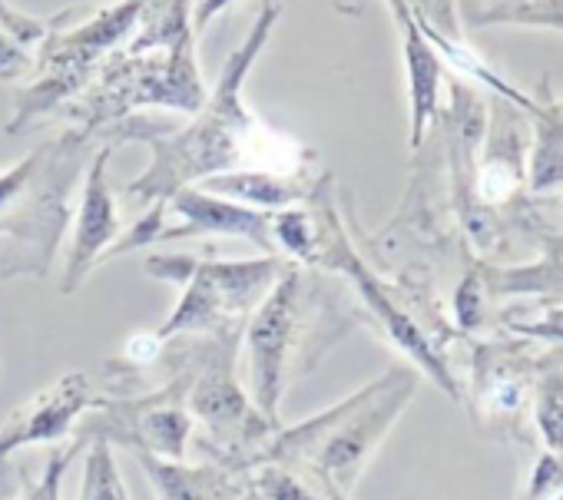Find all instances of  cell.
<instances>
[{
  "instance_id": "1",
  "label": "cell",
  "mask_w": 563,
  "mask_h": 500,
  "mask_svg": "<svg viewBox=\"0 0 563 500\" xmlns=\"http://www.w3.org/2000/svg\"><path fill=\"white\" fill-rule=\"evenodd\" d=\"M275 18H278V8L265 4L258 21H255L249 44L239 47L222 70L219 90L212 97V113H206L189 133L169 136L166 149L156 146V153H159L156 166L136 186H130V196L140 192V196H159L163 199L183 179H192V176H202L209 169H222V166H232L242 159L252 169L275 173V176H289V173L302 169V163L309 159V156H302V146L289 136H282V133L255 123L239 103V84L245 80L252 60L258 57V47L265 44Z\"/></svg>"
},
{
  "instance_id": "2",
  "label": "cell",
  "mask_w": 563,
  "mask_h": 500,
  "mask_svg": "<svg viewBox=\"0 0 563 500\" xmlns=\"http://www.w3.org/2000/svg\"><path fill=\"white\" fill-rule=\"evenodd\" d=\"M143 8H146V0H120V4L97 11L87 24L74 31H57L41 64V84L24 93L21 113L11 123V133H18L37 113L54 110L67 93H74L84 84L87 70L103 57V51H110L133 27Z\"/></svg>"
},
{
  "instance_id": "3",
  "label": "cell",
  "mask_w": 563,
  "mask_h": 500,
  "mask_svg": "<svg viewBox=\"0 0 563 500\" xmlns=\"http://www.w3.org/2000/svg\"><path fill=\"white\" fill-rule=\"evenodd\" d=\"M133 103H159L176 110H199L206 103V90L196 74L192 37L169 51L166 60H136L126 67L103 70V90L93 93L80 113H90V123L103 116H117Z\"/></svg>"
},
{
  "instance_id": "4",
  "label": "cell",
  "mask_w": 563,
  "mask_h": 500,
  "mask_svg": "<svg viewBox=\"0 0 563 500\" xmlns=\"http://www.w3.org/2000/svg\"><path fill=\"white\" fill-rule=\"evenodd\" d=\"M275 273H278L275 263H252V266L216 263V266L196 269V279H192L183 305L176 309L173 322L156 332V338L163 342V335H173L179 329H199V325L212 322V315L222 305H245L252 296H258L265 289V282H272Z\"/></svg>"
},
{
  "instance_id": "5",
  "label": "cell",
  "mask_w": 563,
  "mask_h": 500,
  "mask_svg": "<svg viewBox=\"0 0 563 500\" xmlns=\"http://www.w3.org/2000/svg\"><path fill=\"white\" fill-rule=\"evenodd\" d=\"M296 296H299V276L289 273V279L262 305L249 332L255 375H258V398L262 404H268V411L275 408L278 398L282 358H286V338L292 335V319H296Z\"/></svg>"
},
{
  "instance_id": "6",
  "label": "cell",
  "mask_w": 563,
  "mask_h": 500,
  "mask_svg": "<svg viewBox=\"0 0 563 500\" xmlns=\"http://www.w3.org/2000/svg\"><path fill=\"white\" fill-rule=\"evenodd\" d=\"M391 8L398 14V24L405 31V64H408V87H411V149L421 146L428 123L438 116V103H441V77H444V64L434 54L431 41L424 37V31L415 21V11L405 4V0H391Z\"/></svg>"
},
{
  "instance_id": "7",
  "label": "cell",
  "mask_w": 563,
  "mask_h": 500,
  "mask_svg": "<svg viewBox=\"0 0 563 500\" xmlns=\"http://www.w3.org/2000/svg\"><path fill=\"white\" fill-rule=\"evenodd\" d=\"M90 404V381L84 375H67L60 385L44 391L37 401H31L21 414H14L8 434H0V457L11 447L27 441H54L60 437L74 414Z\"/></svg>"
},
{
  "instance_id": "8",
  "label": "cell",
  "mask_w": 563,
  "mask_h": 500,
  "mask_svg": "<svg viewBox=\"0 0 563 500\" xmlns=\"http://www.w3.org/2000/svg\"><path fill=\"white\" fill-rule=\"evenodd\" d=\"M107 159L110 153L100 149L87 179V192H84V212L77 222V238H74V256H70V276H67V292H74V286L84 279V273L90 269V263L103 253V248L117 238L120 219H117V202L107 182Z\"/></svg>"
},
{
  "instance_id": "9",
  "label": "cell",
  "mask_w": 563,
  "mask_h": 500,
  "mask_svg": "<svg viewBox=\"0 0 563 500\" xmlns=\"http://www.w3.org/2000/svg\"><path fill=\"white\" fill-rule=\"evenodd\" d=\"M176 212L186 219V229L166 232L163 238H179V235H196V232H235V235H249L258 245L272 248L268 215H258L252 209H239L232 202H216L212 196H202V192H179Z\"/></svg>"
},
{
  "instance_id": "10",
  "label": "cell",
  "mask_w": 563,
  "mask_h": 500,
  "mask_svg": "<svg viewBox=\"0 0 563 500\" xmlns=\"http://www.w3.org/2000/svg\"><path fill=\"white\" fill-rule=\"evenodd\" d=\"M533 123V149H530V189L547 192L563 186V113L550 100V80H540V100L527 113Z\"/></svg>"
},
{
  "instance_id": "11",
  "label": "cell",
  "mask_w": 563,
  "mask_h": 500,
  "mask_svg": "<svg viewBox=\"0 0 563 500\" xmlns=\"http://www.w3.org/2000/svg\"><path fill=\"white\" fill-rule=\"evenodd\" d=\"M206 192L229 196L249 205H265V209H282L302 196V189L292 179L275 176V173H258V169H242L232 176H209Z\"/></svg>"
},
{
  "instance_id": "12",
  "label": "cell",
  "mask_w": 563,
  "mask_h": 500,
  "mask_svg": "<svg viewBox=\"0 0 563 500\" xmlns=\"http://www.w3.org/2000/svg\"><path fill=\"white\" fill-rule=\"evenodd\" d=\"M540 427L553 447L563 451V378H550L540 398Z\"/></svg>"
},
{
  "instance_id": "13",
  "label": "cell",
  "mask_w": 563,
  "mask_h": 500,
  "mask_svg": "<svg viewBox=\"0 0 563 500\" xmlns=\"http://www.w3.org/2000/svg\"><path fill=\"white\" fill-rule=\"evenodd\" d=\"M120 487L113 477V464L107 457V447L97 444V454L90 457V477H87V493L84 500H117Z\"/></svg>"
},
{
  "instance_id": "14",
  "label": "cell",
  "mask_w": 563,
  "mask_h": 500,
  "mask_svg": "<svg viewBox=\"0 0 563 500\" xmlns=\"http://www.w3.org/2000/svg\"><path fill=\"white\" fill-rule=\"evenodd\" d=\"M146 467L153 470V477L166 490V500H206L199 480L189 477L186 470H173V467H163V464H153V460H146Z\"/></svg>"
},
{
  "instance_id": "15",
  "label": "cell",
  "mask_w": 563,
  "mask_h": 500,
  "mask_svg": "<svg viewBox=\"0 0 563 500\" xmlns=\"http://www.w3.org/2000/svg\"><path fill=\"white\" fill-rule=\"evenodd\" d=\"M77 454V447H70L67 454H54L51 457V464H47V474H44V480L24 497V500H57L60 497V480H64V470H67V464H70V457Z\"/></svg>"
},
{
  "instance_id": "16",
  "label": "cell",
  "mask_w": 563,
  "mask_h": 500,
  "mask_svg": "<svg viewBox=\"0 0 563 500\" xmlns=\"http://www.w3.org/2000/svg\"><path fill=\"white\" fill-rule=\"evenodd\" d=\"M27 67H31V57L24 54V44L0 31V80H14Z\"/></svg>"
},
{
  "instance_id": "17",
  "label": "cell",
  "mask_w": 563,
  "mask_h": 500,
  "mask_svg": "<svg viewBox=\"0 0 563 500\" xmlns=\"http://www.w3.org/2000/svg\"><path fill=\"white\" fill-rule=\"evenodd\" d=\"M262 487L272 500H316L312 493H306L289 474H282V470H265L262 474Z\"/></svg>"
},
{
  "instance_id": "18",
  "label": "cell",
  "mask_w": 563,
  "mask_h": 500,
  "mask_svg": "<svg viewBox=\"0 0 563 500\" xmlns=\"http://www.w3.org/2000/svg\"><path fill=\"white\" fill-rule=\"evenodd\" d=\"M156 352H159V338L153 335H143V338H130V358L133 362H140V365H146V362H153L156 358Z\"/></svg>"
},
{
  "instance_id": "19",
  "label": "cell",
  "mask_w": 563,
  "mask_h": 500,
  "mask_svg": "<svg viewBox=\"0 0 563 500\" xmlns=\"http://www.w3.org/2000/svg\"><path fill=\"white\" fill-rule=\"evenodd\" d=\"M537 332H543V335H563V312H556V315H553V322H550V325H543V329H537Z\"/></svg>"
},
{
  "instance_id": "20",
  "label": "cell",
  "mask_w": 563,
  "mask_h": 500,
  "mask_svg": "<svg viewBox=\"0 0 563 500\" xmlns=\"http://www.w3.org/2000/svg\"><path fill=\"white\" fill-rule=\"evenodd\" d=\"M556 107H560V113H563V103H556Z\"/></svg>"
}]
</instances>
